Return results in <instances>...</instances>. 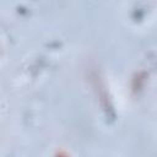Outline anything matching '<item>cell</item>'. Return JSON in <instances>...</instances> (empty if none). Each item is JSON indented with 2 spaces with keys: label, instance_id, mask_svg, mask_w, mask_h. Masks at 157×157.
I'll return each mask as SVG.
<instances>
[{
  "label": "cell",
  "instance_id": "obj_1",
  "mask_svg": "<svg viewBox=\"0 0 157 157\" xmlns=\"http://www.w3.org/2000/svg\"><path fill=\"white\" fill-rule=\"evenodd\" d=\"M55 157H69V156H67V153H65L64 151H59V152L55 155Z\"/></svg>",
  "mask_w": 157,
  "mask_h": 157
}]
</instances>
